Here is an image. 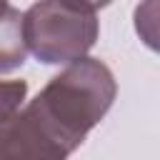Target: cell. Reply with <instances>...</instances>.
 I'll use <instances>...</instances> for the list:
<instances>
[{
    "instance_id": "1",
    "label": "cell",
    "mask_w": 160,
    "mask_h": 160,
    "mask_svg": "<svg viewBox=\"0 0 160 160\" xmlns=\"http://www.w3.org/2000/svg\"><path fill=\"white\" fill-rule=\"evenodd\" d=\"M118 95L112 70L98 58L62 72L0 125V160H68L105 118Z\"/></svg>"
},
{
    "instance_id": "2",
    "label": "cell",
    "mask_w": 160,
    "mask_h": 160,
    "mask_svg": "<svg viewBox=\"0 0 160 160\" xmlns=\"http://www.w3.org/2000/svg\"><path fill=\"white\" fill-rule=\"evenodd\" d=\"M98 10L82 0H38L22 12L28 52L42 65H68L98 42Z\"/></svg>"
},
{
    "instance_id": "3",
    "label": "cell",
    "mask_w": 160,
    "mask_h": 160,
    "mask_svg": "<svg viewBox=\"0 0 160 160\" xmlns=\"http://www.w3.org/2000/svg\"><path fill=\"white\" fill-rule=\"evenodd\" d=\"M28 58V45L22 35V12L18 8H8L0 18V75L22 68Z\"/></svg>"
},
{
    "instance_id": "4",
    "label": "cell",
    "mask_w": 160,
    "mask_h": 160,
    "mask_svg": "<svg viewBox=\"0 0 160 160\" xmlns=\"http://www.w3.org/2000/svg\"><path fill=\"white\" fill-rule=\"evenodd\" d=\"M132 22L142 45L160 55V0H140L132 12Z\"/></svg>"
},
{
    "instance_id": "5",
    "label": "cell",
    "mask_w": 160,
    "mask_h": 160,
    "mask_svg": "<svg viewBox=\"0 0 160 160\" xmlns=\"http://www.w3.org/2000/svg\"><path fill=\"white\" fill-rule=\"evenodd\" d=\"M25 95H28L25 80H0V125L22 108Z\"/></svg>"
},
{
    "instance_id": "6",
    "label": "cell",
    "mask_w": 160,
    "mask_h": 160,
    "mask_svg": "<svg viewBox=\"0 0 160 160\" xmlns=\"http://www.w3.org/2000/svg\"><path fill=\"white\" fill-rule=\"evenodd\" d=\"M85 5H90L92 10H100V8H105V5H110L112 0H82Z\"/></svg>"
},
{
    "instance_id": "7",
    "label": "cell",
    "mask_w": 160,
    "mask_h": 160,
    "mask_svg": "<svg viewBox=\"0 0 160 160\" xmlns=\"http://www.w3.org/2000/svg\"><path fill=\"white\" fill-rule=\"evenodd\" d=\"M8 8H10V2H8V0H0V18L8 12Z\"/></svg>"
}]
</instances>
